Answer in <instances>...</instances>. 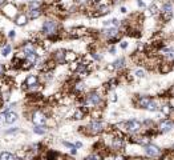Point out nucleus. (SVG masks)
<instances>
[{"mask_svg":"<svg viewBox=\"0 0 174 160\" xmlns=\"http://www.w3.org/2000/svg\"><path fill=\"white\" fill-rule=\"evenodd\" d=\"M106 127H108V124H105L104 121L92 120L88 124V127H85L86 128L85 135H88V136H97V135H101V133H104L105 131L108 129Z\"/></svg>","mask_w":174,"mask_h":160,"instance_id":"f257e3e1","label":"nucleus"},{"mask_svg":"<svg viewBox=\"0 0 174 160\" xmlns=\"http://www.w3.org/2000/svg\"><path fill=\"white\" fill-rule=\"evenodd\" d=\"M41 32L48 37H53L58 33V23L56 20H45L43 23V27H41Z\"/></svg>","mask_w":174,"mask_h":160,"instance_id":"f03ea898","label":"nucleus"},{"mask_svg":"<svg viewBox=\"0 0 174 160\" xmlns=\"http://www.w3.org/2000/svg\"><path fill=\"white\" fill-rule=\"evenodd\" d=\"M143 151H145V155H146V157H149V159H161V156H162L163 151L161 148H159L158 145L155 144H149L146 145V147H143Z\"/></svg>","mask_w":174,"mask_h":160,"instance_id":"7ed1b4c3","label":"nucleus"},{"mask_svg":"<svg viewBox=\"0 0 174 160\" xmlns=\"http://www.w3.org/2000/svg\"><path fill=\"white\" fill-rule=\"evenodd\" d=\"M141 129H142V121L137 120V119H130V120L125 121V132L134 135V133H138Z\"/></svg>","mask_w":174,"mask_h":160,"instance_id":"20e7f679","label":"nucleus"},{"mask_svg":"<svg viewBox=\"0 0 174 160\" xmlns=\"http://www.w3.org/2000/svg\"><path fill=\"white\" fill-rule=\"evenodd\" d=\"M125 145H126V140H125V137L121 135V132L118 133L117 136L112 137V144H110V148H112L114 152L120 153L121 149L125 148Z\"/></svg>","mask_w":174,"mask_h":160,"instance_id":"39448f33","label":"nucleus"},{"mask_svg":"<svg viewBox=\"0 0 174 160\" xmlns=\"http://www.w3.org/2000/svg\"><path fill=\"white\" fill-rule=\"evenodd\" d=\"M32 121H33L35 125H46L48 117L43 111H35L32 113Z\"/></svg>","mask_w":174,"mask_h":160,"instance_id":"423d86ee","label":"nucleus"},{"mask_svg":"<svg viewBox=\"0 0 174 160\" xmlns=\"http://www.w3.org/2000/svg\"><path fill=\"white\" fill-rule=\"evenodd\" d=\"M17 8L13 5L12 3H8V4H4L3 7V13L7 16L8 19H15L16 16H17Z\"/></svg>","mask_w":174,"mask_h":160,"instance_id":"0eeeda50","label":"nucleus"},{"mask_svg":"<svg viewBox=\"0 0 174 160\" xmlns=\"http://www.w3.org/2000/svg\"><path fill=\"white\" fill-rule=\"evenodd\" d=\"M174 127V123L170 119H163L158 123V132L161 133H166L169 131H171V128Z\"/></svg>","mask_w":174,"mask_h":160,"instance_id":"6e6552de","label":"nucleus"},{"mask_svg":"<svg viewBox=\"0 0 174 160\" xmlns=\"http://www.w3.org/2000/svg\"><path fill=\"white\" fill-rule=\"evenodd\" d=\"M37 84H39V76L37 75H28L23 83V88L24 90H28L31 87L37 86Z\"/></svg>","mask_w":174,"mask_h":160,"instance_id":"1a4fd4ad","label":"nucleus"},{"mask_svg":"<svg viewBox=\"0 0 174 160\" xmlns=\"http://www.w3.org/2000/svg\"><path fill=\"white\" fill-rule=\"evenodd\" d=\"M118 31H120L118 28H104L101 31V33L108 40H113V39H116V37H118Z\"/></svg>","mask_w":174,"mask_h":160,"instance_id":"9d476101","label":"nucleus"},{"mask_svg":"<svg viewBox=\"0 0 174 160\" xmlns=\"http://www.w3.org/2000/svg\"><path fill=\"white\" fill-rule=\"evenodd\" d=\"M153 99L150 96H138V100L134 102V106L137 108H142V109H146V107L149 106V103L151 102Z\"/></svg>","mask_w":174,"mask_h":160,"instance_id":"9b49d317","label":"nucleus"},{"mask_svg":"<svg viewBox=\"0 0 174 160\" xmlns=\"http://www.w3.org/2000/svg\"><path fill=\"white\" fill-rule=\"evenodd\" d=\"M28 20L29 19H28V16L25 13H17V16L13 19V21H15V24L17 27H24L28 23Z\"/></svg>","mask_w":174,"mask_h":160,"instance_id":"f8f14e48","label":"nucleus"},{"mask_svg":"<svg viewBox=\"0 0 174 160\" xmlns=\"http://www.w3.org/2000/svg\"><path fill=\"white\" fill-rule=\"evenodd\" d=\"M64 55H65V50H56V51L52 54V59L57 64H62L64 63Z\"/></svg>","mask_w":174,"mask_h":160,"instance_id":"ddd939ff","label":"nucleus"},{"mask_svg":"<svg viewBox=\"0 0 174 160\" xmlns=\"http://www.w3.org/2000/svg\"><path fill=\"white\" fill-rule=\"evenodd\" d=\"M77 54L73 51H65V55H64V63H73V62H77Z\"/></svg>","mask_w":174,"mask_h":160,"instance_id":"4468645a","label":"nucleus"},{"mask_svg":"<svg viewBox=\"0 0 174 160\" xmlns=\"http://www.w3.org/2000/svg\"><path fill=\"white\" fill-rule=\"evenodd\" d=\"M17 119H19L17 113L13 112V111H9V112H7V115L4 116V123H7V124H13Z\"/></svg>","mask_w":174,"mask_h":160,"instance_id":"2eb2a0df","label":"nucleus"},{"mask_svg":"<svg viewBox=\"0 0 174 160\" xmlns=\"http://www.w3.org/2000/svg\"><path fill=\"white\" fill-rule=\"evenodd\" d=\"M173 70V66H171L169 62H165V63H159V72L162 75H166L169 74L170 71Z\"/></svg>","mask_w":174,"mask_h":160,"instance_id":"dca6fc26","label":"nucleus"},{"mask_svg":"<svg viewBox=\"0 0 174 160\" xmlns=\"http://www.w3.org/2000/svg\"><path fill=\"white\" fill-rule=\"evenodd\" d=\"M43 15V11L41 9H29L28 11V13H27V16H28V19H31V20H35V19H37V17H40V16Z\"/></svg>","mask_w":174,"mask_h":160,"instance_id":"f3484780","label":"nucleus"},{"mask_svg":"<svg viewBox=\"0 0 174 160\" xmlns=\"http://www.w3.org/2000/svg\"><path fill=\"white\" fill-rule=\"evenodd\" d=\"M72 90H73V92L76 94H80V92H82V91L85 90V84H84V82L82 80H77V82H74L73 87H72Z\"/></svg>","mask_w":174,"mask_h":160,"instance_id":"a211bd4d","label":"nucleus"},{"mask_svg":"<svg viewBox=\"0 0 174 160\" xmlns=\"http://www.w3.org/2000/svg\"><path fill=\"white\" fill-rule=\"evenodd\" d=\"M89 115L93 120H100L102 117V111H101V108H93L92 111H89Z\"/></svg>","mask_w":174,"mask_h":160,"instance_id":"6ab92c4d","label":"nucleus"},{"mask_svg":"<svg viewBox=\"0 0 174 160\" xmlns=\"http://www.w3.org/2000/svg\"><path fill=\"white\" fill-rule=\"evenodd\" d=\"M159 109H161V112H162L163 116H170L171 113H173V107H171L169 103H166V104H162Z\"/></svg>","mask_w":174,"mask_h":160,"instance_id":"aec40b11","label":"nucleus"},{"mask_svg":"<svg viewBox=\"0 0 174 160\" xmlns=\"http://www.w3.org/2000/svg\"><path fill=\"white\" fill-rule=\"evenodd\" d=\"M110 12V8H109V5H101V7H98V9H97V12L94 13V16H104L106 15V13H109Z\"/></svg>","mask_w":174,"mask_h":160,"instance_id":"412c9836","label":"nucleus"},{"mask_svg":"<svg viewBox=\"0 0 174 160\" xmlns=\"http://www.w3.org/2000/svg\"><path fill=\"white\" fill-rule=\"evenodd\" d=\"M0 160H17L15 156V153H11L8 151H3L0 152Z\"/></svg>","mask_w":174,"mask_h":160,"instance_id":"4be33fe9","label":"nucleus"},{"mask_svg":"<svg viewBox=\"0 0 174 160\" xmlns=\"http://www.w3.org/2000/svg\"><path fill=\"white\" fill-rule=\"evenodd\" d=\"M25 60H27L31 66H36L37 64V62H39V56L36 54H29V55H27L25 56Z\"/></svg>","mask_w":174,"mask_h":160,"instance_id":"5701e85b","label":"nucleus"},{"mask_svg":"<svg viewBox=\"0 0 174 160\" xmlns=\"http://www.w3.org/2000/svg\"><path fill=\"white\" fill-rule=\"evenodd\" d=\"M159 108H161V106H159L158 102H157V100H154V99H153V100L149 103V106L146 107V109H147V111H150V112H155V111H158Z\"/></svg>","mask_w":174,"mask_h":160,"instance_id":"b1692460","label":"nucleus"},{"mask_svg":"<svg viewBox=\"0 0 174 160\" xmlns=\"http://www.w3.org/2000/svg\"><path fill=\"white\" fill-rule=\"evenodd\" d=\"M113 66H114V68H116V70H122V68L125 67V58L116 59V60L113 62Z\"/></svg>","mask_w":174,"mask_h":160,"instance_id":"393cba45","label":"nucleus"},{"mask_svg":"<svg viewBox=\"0 0 174 160\" xmlns=\"http://www.w3.org/2000/svg\"><path fill=\"white\" fill-rule=\"evenodd\" d=\"M46 127L45 125H35L33 127V132L36 133V135H45L46 133Z\"/></svg>","mask_w":174,"mask_h":160,"instance_id":"a878e982","label":"nucleus"},{"mask_svg":"<svg viewBox=\"0 0 174 160\" xmlns=\"http://www.w3.org/2000/svg\"><path fill=\"white\" fill-rule=\"evenodd\" d=\"M84 160H104V156H102L101 153H98V152H92L90 155H88Z\"/></svg>","mask_w":174,"mask_h":160,"instance_id":"bb28decb","label":"nucleus"},{"mask_svg":"<svg viewBox=\"0 0 174 160\" xmlns=\"http://www.w3.org/2000/svg\"><path fill=\"white\" fill-rule=\"evenodd\" d=\"M11 50H12L11 44H4L3 48H1V56H4V58H7L8 55L11 54Z\"/></svg>","mask_w":174,"mask_h":160,"instance_id":"cd10ccee","label":"nucleus"},{"mask_svg":"<svg viewBox=\"0 0 174 160\" xmlns=\"http://www.w3.org/2000/svg\"><path fill=\"white\" fill-rule=\"evenodd\" d=\"M159 12H161V13H165V12H173V7H171V4L170 3L162 4V7H161Z\"/></svg>","mask_w":174,"mask_h":160,"instance_id":"c85d7f7f","label":"nucleus"},{"mask_svg":"<svg viewBox=\"0 0 174 160\" xmlns=\"http://www.w3.org/2000/svg\"><path fill=\"white\" fill-rule=\"evenodd\" d=\"M158 12H159V9H158V7H157V4L155 3H153L150 7H149V15L154 16V15H157Z\"/></svg>","mask_w":174,"mask_h":160,"instance_id":"c756f323","label":"nucleus"},{"mask_svg":"<svg viewBox=\"0 0 174 160\" xmlns=\"http://www.w3.org/2000/svg\"><path fill=\"white\" fill-rule=\"evenodd\" d=\"M108 100L109 102H112V103H116L117 102V95L114 91H108Z\"/></svg>","mask_w":174,"mask_h":160,"instance_id":"7c9ffc66","label":"nucleus"},{"mask_svg":"<svg viewBox=\"0 0 174 160\" xmlns=\"http://www.w3.org/2000/svg\"><path fill=\"white\" fill-rule=\"evenodd\" d=\"M77 68H78V62L69 63V66H68V70H69L70 72H74V74H76V71H77Z\"/></svg>","mask_w":174,"mask_h":160,"instance_id":"2f4dec72","label":"nucleus"},{"mask_svg":"<svg viewBox=\"0 0 174 160\" xmlns=\"http://www.w3.org/2000/svg\"><path fill=\"white\" fill-rule=\"evenodd\" d=\"M161 16H162L163 21H170L173 17V12H165V13H161Z\"/></svg>","mask_w":174,"mask_h":160,"instance_id":"473e14b6","label":"nucleus"},{"mask_svg":"<svg viewBox=\"0 0 174 160\" xmlns=\"http://www.w3.org/2000/svg\"><path fill=\"white\" fill-rule=\"evenodd\" d=\"M134 75H135V76H137V78H141V79H143V78H145V76H146V75H145V71H143V70H141V68H138V70L135 71V72H134Z\"/></svg>","mask_w":174,"mask_h":160,"instance_id":"72a5a7b5","label":"nucleus"},{"mask_svg":"<svg viewBox=\"0 0 174 160\" xmlns=\"http://www.w3.org/2000/svg\"><path fill=\"white\" fill-rule=\"evenodd\" d=\"M39 8H40L39 1H31L29 3V9H39Z\"/></svg>","mask_w":174,"mask_h":160,"instance_id":"f704fd0d","label":"nucleus"},{"mask_svg":"<svg viewBox=\"0 0 174 160\" xmlns=\"http://www.w3.org/2000/svg\"><path fill=\"white\" fill-rule=\"evenodd\" d=\"M113 160H129V157L122 155V153H117L116 156L113 157Z\"/></svg>","mask_w":174,"mask_h":160,"instance_id":"c9c22d12","label":"nucleus"},{"mask_svg":"<svg viewBox=\"0 0 174 160\" xmlns=\"http://www.w3.org/2000/svg\"><path fill=\"white\" fill-rule=\"evenodd\" d=\"M92 58L94 59V60H102V55L101 54H98V52H92Z\"/></svg>","mask_w":174,"mask_h":160,"instance_id":"e433bc0d","label":"nucleus"},{"mask_svg":"<svg viewBox=\"0 0 174 160\" xmlns=\"http://www.w3.org/2000/svg\"><path fill=\"white\" fill-rule=\"evenodd\" d=\"M62 144L65 145V147H68V148L69 149H73V148H76V147H74V143H69V141H62Z\"/></svg>","mask_w":174,"mask_h":160,"instance_id":"4c0bfd02","label":"nucleus"},{"mask_svg":"<svg viewBox=\"0 0 174 160\" xmlns=\"http://www.w3.org/2000/svg\"><path fill=\"white\" fill-rule=\"evenodd\" d=\"M4 75H5V67H4V64L0 63V78H3Z\"/></svg>","mask_w":174,"mask_h":160,"instance_id":"58836bf2","label":"nucleus"},{"mask_svg":"<svg viewBox=\"0 0 174 160\" xmlns=\"http://www.w3.org/2000/svg\"><path fill=\"white\" fill-rule=\"evenodd\" d=\"M19 131V127H13L12 129H8V131H5V133H15Z\"/></svg>","mask_w":174,"mask_h":160,"instance_id":"ea45409f","label":"nucleus"},{"mask_svg":"<svg viewBox=\"0 0 174 160\" xmlns=\"http://www.w3.org/2000/svg\"><path fill=\"white\" fill-rule=\"evenodd\" d=\"M15 36H16V32L13 31V29H11L9 33H8V37H9V39H15Z\"/></svg>","mask_w":174,"mask_h":160,"instance_id":"a19ab883","label":"nucleus"},{"mask_svg":"<svg viewBox=\"0 0 174 160\" xmlns=\"http://www.w3.org/2000/svg\"><path fill=\"white\" fill-rule=\"evenodd\" d=\"M120 47L122 48V50H126V48H128V42H125V40H124V42H121Z\"/></svg>","mask_w":174,"mask_h":160,"instance_id":"79ce46f5","label":"nucleus"},{"mask_svg":"<svg viewBox=\"0 0 174 160\" xmlns=\"http://www.w3.org/2000/svg\"><path fill=\"white\" fill-rule=\"evenodd\" d=\"M106 70H108L109 72H112V71H114L116 68H114V66H113V63H112V64H109V66H106Z\"/></svg>","mask_w":174,"mask_h":160,"instance_id":"37998d69","label":"nucleus"},{"mask_svg":"<svg viewBox=\"0 0 174 160\" xmlns=\"http://www.w3.org/2000/svg\"><path fill=\"white\" fill-rule=\"evenodd\" d=\"M74 147H76V148H82V143L81 141H76V143H74Z\"/></svg>","mask_w":174,"mask_h":160,"instance_id":"c03bdc74","label":"nucleus"},{"mask_svg":"<svg viewBox=\"0 0 174 160\" xmlns=\"http://www.w3.org/2000/svg\"><path fill=\"white\" fill-rule=\"evenodd\" d=\"M70 155H72V156H76V155H77V149H76V148L70 149Z\"/></svg>","mask_w":174,"mask_h":160,"instance_id":"a18cd8bd","label":"nucleus"},{"mask_svg":"<svg viewBox=\"0 0 174 160\" xmlns=\"http://www.w3.org/2000/svg\"><path fill=\"white\" fill-rule=\"evenodd\" d=\"M109 52H110L112 55H114V54H116V48H114V47H110V48H109Z\"/></svg>","mask_w":174,"mask_h":160,"instance_id":"49530a36","label":"nucleus"},{"mask_svg":"<svg viewBox=\"0 0 174 160\" xmlns=\"http://www.w3.org/2000/svg\"><path fill=\"white\" fill-rule=\"evenodd\" d=\"M120 12H121V13H126V8H125V7H121L120 8Z\"/></svg>","mask_w":174,"mask_h":160,"instance_id":"de8ad7c7","label":"nucleus"},{"mask_svg":"<svg viewBox=\"0 0 174 160\" xmlns=\"http://www.w3.org/2000/svg\"><path fill=\"white\" fill-rule=\"evenodd\" d=\"M138 5L139 7H145V3H143L142 0H138Z\"/></svg>","mask_w":174,"mask_h":160,"instance_id":"09e8293b","label":"nucleus"},{"mask_svg":"<svg viewBox=\"0 0 174 160\" xmlns=\"http://www.w3.org/2000/svg\"><path fill=\"white\" fill-rule=\"evenodd\" d=\"M169 92H170V96H173V98H174V87H171Z\"/></svg>","mask_w":174,"mask_h":160,"instance_id":"8fccbe9b","label":"nucleus"},{"mask_svg":"<svg viewBox=\"0 0 174 160\" xmlns=\"http://www.w3.org/2000/svg\"><path fill=\"white\" fill-rule=\"evenodd\" d=\"M88 1H89V0H78V3H80V4H86Z\"/></svg>","mask_w":174,"mask_h":160,"instance_id":"3c124183","label":"nucleus"},{"mask_svg":"<svg viewBox=\"0 0 174 160\" xmlns=\"http://www.w3.org/2000/svg\"><path fill=\"white\" fill-rule=\"evenodd\" d=\"M3 4H4V0H0V7H1Z\"/></svg>","mask_w":174,"mask_h":160,"instance_id":"603ef678","label":"nucleus"},{"mask_svg":"<svg viewBox=\"0 0 174 160\" xmlns=\"http://www.w3.org/2000/svg\"><path fill=\"white\" fill-rule=\"evenodd\" d=\"M1 121H3V116H1V115H0V123H1Z\"/></svg>","mask_w":174,"mask_h":160,"instance_id":"864d4df0","label":"nucleus"},{"mask_svg":"<svg viewBox=\"0 0 174 160\" xmlns=\"http://www.w3.org/2000/svg\"><path fill=\"white\" fill-rule=\"evenodd\" d=\"M171 149H174V145H173V148H171Z\"/></svg>","mask_w":174,"mask_h":160,"instance_id":"5fc2aeb1","label":"nucleus"},{"mask_svg":"<svg viewBox=\"0 0 174 160\" xmlns=\"http://www.w3.org/2000/svg\"><path fill=\"white\" fill-rule=\"evenodd\" d=\"M173 1H174V0H173Z\"/></svg>","mask_w":174,"mask_h":160,"instance_id":"6e6d98bb","label":"nucleus"}]
</instances>
